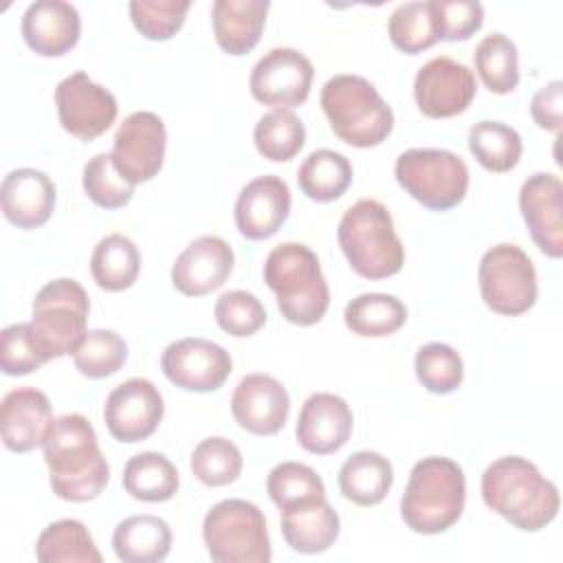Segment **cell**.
Returning a JSON list of instances; mask_svg holds the SVG:
<instances>
[{"label":"cell","instance_id":"4dcf8cb0","mask_svg":"<svg viewBox=\"0 0 563 563\" xmlns=\"http://www.w3.org/2000/svg\"><path fill=\"white\" fill-rule=\"evenodd\" d=\"M352 163L334 150L321 147L303 158L297 169L299 189L314 202H332L352 185Z\"/></svg>","mask_w":563,"mask_h":563},{"label":"cell","instance_id":"52a82bcc","mask_svg":"<svg viewBox=\"0 0 563 563\" xmlns=\"http://www.w3.org/2000/svg\"><path fill=\"white\" fill-rule=\"evenodd\" d=\"M90 301L73 277H59L40 288L31 306V330L46 361L75 354L88 334Z\"/></svg>","mask_w":563,"mask_h":563},{"label":"cell","instance_id":"f1b7e54d","mask_svg":"<svg viewBox=\"0 0 563 563\" xmlns=\"http://www.w3.org/2000/svg\"><path fill=\"white\" fill-rule=\"evenodd\" d=\"M123 488L130 497L147 504H161L178 493L180 479L172 460L158 451H143L132 455L121 475Z\"/></svg>","mask_w":563,"mask_h":563},{"label":"cell","instance_id":"ac0fdd59","mask_svg":"<svg viewBox=\"0 0 563 563\" xmlns=\"http://www.w3.org/2000/svg\"><path fill=\"white\" fill-rule=\"evenodd\" d=\"M235 422L253 435H275L288 420L290 396L271 374H246L231 396Z\"/></svg>","mask_w":563,"mask_h":563},{"label":"cell","instance_id":"60d3db41","mask_svg":"<svg viewBox=\"0 0 563 563\" xmlns=\"http://www.w3.org/2000/svg\"><path fill=\"white\" fill-rule=\"evenodd\" d=\"M416 376L431 394H451L464 380L462 356L446 343H427L416 352Z\"/></svg>","mask_w":563,"mask_h":563},{"label":"cell","instance_id":"4316f807","mask_svg":"<svg viewBox=\"0 0 563 563\" xmlns=\"http://www.w3.org/2000/svg\"><path fill=\"white\" fill-rule=\"evenodd\" d=\"M391 484V462L376 451H356L339 468V490L356 506L380 504Z\"/></svg>","mask_w":563,"mask_h":563},{"label":"cell","instance_id":"30bf717a","mask_svg":"<svg viewBox=\"0 0 563 563\" xmlns=\"http://www.w3.org/2000/svg\"><path fill=\"white\" fill-rule=\"evenodd\" d=\"M477 282L484 303L504 317L528 312L539 295L537 271L530 255L508 242L495 244L482 255Z\"/></svg>","mask_w":563,"mask_h":563},{"label":"cell","instance_id":"d4e9b609","mask_svg":"<svg viewBox=\"0 0 563 563\" xmlns=\"http://www.w3.org/2000/svg\"><path fill=\"white\" fill-rule=\"evenodd\" d=\"M268 0H216L211 22L218 46L229 55H246L262 37Z\"/></svg>","mask_w":563,"mask_h":563},{"label":"cell","instance_id":"7a4b0ae2","mask_svg":"<svg viewBox=\"0 0 563 563\" xmlns=\"http://www.w3.org/2000/svg\"><path fill=\"white\" fill-rule=\"evenodd\" d=\"M484 504L523 532H539L559 515L561 497L530 460L506 455L486 466L482 475Z\"/></svg>","mask_w":563,"mask_h":563},{"label":"cell","instance_id":"44dd1931","mask_svg":"<svg viewBox=\"0 0 563 563\" xmlns=\"http://www.w3.org/2000/svg\"><path fill=\"white\" fill-rule=\"evenodd\" d=\"M352 427L354 416L350 405L336 394L317 391L301 405L295 435L303 451L330 455L350 440Z\"/></svg>","mask_w":563,"mask_h":563},{"label":"cell","instance_id":"8fae6325","mask_svg":"<svg viewBox=\"0 0 563 563\" xmlns=\"http://www.w3.org/2000/svg\"><path fill=\"white\" fill-rule=\"evenodd\" d=\"M167 130L156 112L139 110L119 123L112 139V165L130 185L152 180L165 161Z\"/></svg>","mask_w":563,"mask_h":563},{"label":"cell","instance_id":"ffe728a7","mask_svg":"<svg viewBox=\"0 0 563 563\" xmlns=\"http://www.w3.org/2000/svg\"><path fill=\"white\" fill-rule=\"evenodd\" d=\"M233 249L220 235H200L187 244L172 266V284L187 297L218 290L233 273Z\"/></svg>","mask_w":563,"mask_h":563},{"label":"cell","instance_id":"d590c367","mask_svg":"<svg viewBox=\"0 0 563 563\" xmlns=\"http://www.w3.org/2000/svg\"><path fill=\"white\" fill-rule=\"evenodd\" d=\"M475 70L482 84L495 95H508L519 84V53L515 42L504 33L482 37L473 53Z\"/></svg>","mask_w":563,"mask_h":563},{"label":"cell","instance_id":"603a6c76","mask_svg":"<svg viewBox=\"0 0 563 563\" xmlns=\"http://www.w3.org/2000/svg\"><path fill=\"white\" fill-rule=\"evenodd\" d=\"M81 35L79 11L64 0L31 2L22 15V37L42 57H62Z\"/></svg>","mask_w":563,"mask_h":563},{"label":"cell","instance_id":"9a60e30c","mask_svg":"<svg viewBox=\"0 0 563 563\" xmlns=\"http://www.w3.org/2000/svg\"><path fill=\"white\" fill-rule=\"evenodd\" d=\"M161 369L169 383L187 391H216L231 376L229 352L200 336H187L169 343L161 354Z\"/></svg>","mask_w":563,"mask_h":563},{"label":"cell","instance_id":"5b68a950","mask_svg":"<svg viewBox=\"0 0 563 563\" xmlns=\"http://www.w3.org/2000/svg\"><path fill=\"white\" fill-rule=\"evenodd\" d=\"M336 240L352 271L365 279H387L405 264V246L396 235L391 213L374 198H361L345 209Z\"/></svg>","mask_w":563,"mask_h":563},{"label":"cell","instance_id":"83f0119b","mask_svg":"<svg viewBox=\"0 0 563 563\" xmlns=\"http://www.w3.org/2000/svg\"><path fill=\"white\" fill-rule=\"evenodd\" d=\"M341 519L328 499L282 512V534L299 554L325 552L339 537Z\"/></svg>","mask_w":563,"mask_h":563},{"label":"cell","instance_id":"5bb4252c","mask_svg":"<svg viewBox=\"0 0 563 563\" xmlns=\"http://www.w3.org/2000/svg\"><path fill=\"white\" fill-rule=\"evenodd\" d=\"M475 92L477 81L473 70L449 55H440L422 64L413 79L416 103L429 119L462 114L475 99Z\"/></svg>","mask_w":563,"mask_h":563},{"label":"cell","instance_id":"6da1fadb","mask_svg":"<svg viewBox=\"0 0 563 563\" xmlns=\"http://www.w3.org/2000/svg\"><path fill=\"white\" fill-rule=\"evenodd\" d=\"M42 449L48 484L59 499L84 504L99 497L108 486L110 466L86 416L66 413L55 418Z\"/></svg>","mask_w":563,"mask_h":563},{"label":"cell","instance_id":"7dc6e473","mask_svg":"<svg viewBox=\"0 0 563 563\" xmlns=\"http://www.w3.org/2000/svg\"><path fill=\"white\" fill-rule=\"evenodd\" d=\"M532 121L548 132H561L563 125V81L554 79L539 88L530 101Z\"/></svg>","mask_w":563,"mask_h":563},{"label":"cell","instance_id":"e0dca14e","mask_svg":"<svg viewBox=\"0 0 563 563\" xmlns=\"http://www.w3.org/2000/svg\"><path fill=\"white\" fill-rule=\"evenodd\" d=\"M519 211L532 242L548 257L563 255V183L556 174L537 172L519 189Z\"/></svg>","mask_w":563,"mask_h":563},{"label":"cell","instance_id":"836d02e7","mask_svg":"<svg viewBox=\"0 0 563 563\" xmlns=\"http://www.w3.org/2000/svg\"><path fill=\"white\" fill-rule=\"evenodd\" d=\"M35 556L42 563H101V552L95 545L92 534L77 519H59L48 523L37 537Z\"/></svg>","mask_w":563,"mask_h":563},{"label":"cell","instance_id":"d6986e66","mask_svg":"<svg viewBox=\"0 0 563 563\" xmlns=\"http://www.w3.org/2000/svg\"><path fill=\"white\" fill-rule=\"evenodd\" d=\"M290 187L275 174L246 183L235 200L233 218L242 238L266 240L275 235L290 213Z\"/></svg>","mask_w":563,"mask_h":563},{"label":"cell","instance_id":"f35d334b","mask_svg":"<svg viewBox=\"0 0 563 563\" xmlns=\"http://www.w3.org/2000/svg\"><path fill=\"white\" fill-rule=\"evenodd\" d=\"M391 44L407 53L418 55L438 42L431 2H402L394 9L387 22Z\"/></svg>","mask_w":563,"mask_h":563},{"label":"cell","instance_id":"2e32d148","mask_svg":"<svg viewBox=\"0 0 563 563\" xmlns=\"http://www.w3.org/2000/svg\"><path fill=\"white\" fill-rule=\"evenodd\" d=\"M165 402L158 387L147 378H128L117 385L103 405V422L119 442L147 440L161 424Z\"/></svg>","mask_w":563,"mask_h":563},{"label":"cell","instance_id":"74e56055","mask_svg":"<svg viewBox=\"0 0 563 563\" xmlns=\"http://www.w3.org/2000/svg\"><path fill=\"white\" fill-rule=\"evenodd\" d=\"M242 464L244 460L238 444L222 435L200 440L189 460L196 479L211 488L233 484L242 473Z\"/></svg>","mask_w":563,"mask_h":563},{"label":"cell","instance_id":"b9f144b4","mask_svg":"<svg viewBox=\"0 0 563 563\" xmlns=\"http://www.w3.org/2000/svg\"><path fill=\"white\" fill-rule=\"evenodd\" d=\"M189 7V0H132L128 11L134 29L143 37L165 42L180 31Z\"/></svg>","mask_w":563,"mask_h":563},{"label":"cell","instance_id":"8992f818","mask_svg":"<svg viewBox=\"0 0 563 563\" xmlns=\"http://www.w3.org/2000/svg\"><path fill=\"white\" fill-rule=\"evenodd\" d=\"M321 108L332 132L352 147L380 145L394 130V112L361 75H334L321 88Z\"/></svg>","mask_w":563,"mask_h":563},{"label":"cell","instance_id":"ab89813d","mask_svg":"<svg viewBox=\"0 0 563 563\" xmlns=\"http://www.w3.org/2000/svg\"><path fill=\"white\" fill-rule=\"evenodd\" d=\"M128 361V343L114 330H88L73 354L75 369L88 378H108Z\"/></svg>","mask_w":563,"mask_h":563},{"label":"cell","instance_id":"1f68e13d","mask_svg":"<svg viewBox=\"0 0 563 563\" xmlns=\"http://www.w3.org/2000/svg\"><path fill=\"white\" fill-rule=\"evenodd\" d=\"M347 330L358 336L380 339L398 332L407 321V306L387 292H363L343 312Z\"/></svg>","mask_w":563,"mask_h":563},{"label":"cell","instance_id":"7c38bea8","mask_svg":"<svg viewBox=\"0 0 563 563\" xmlns=\"http://www.w3.org/2000/svg\"><path fill=\"white\" fill-rule=\"evenodd\" d=\"M55 106L62 128L86 143L110 130L119 114L114 95L106 86L92 81L84 70H77L57 84Z\"/></svg>","mask_w":563,"mask_h":563},{"label":"cell","instance_id":"cb8c5ba5","mask_svg":"<svg viewBox=\"0 0 563 563\" xmlns=\"http://www.w3.org/2000/svg\"><path fill=\"white\" fill-rule=\"evenodd\" d=\"M55 198V183L35 167L9 172L0 187L2 213L18 229L42 227L53 216Z\"/></svg>","mask_w":563,"mask_h":563},{"label":"cell","instance_id":"ba28073f","mask_svg":"<svg viewBox=\"0 0 563 563\" xmlns=\"http://www.w3.org/2000/svg\"><path fill=\"white\" fill-rule=\"evenodd\" d=\"M202 539L216 563H268L273 559L264 512L246 499H222L205 515Z\"/></svg>","mask_w":563,"mask_h":563},{"label":"cell","instance_id":"ee69618b","mask_svg":"<svg viewBox=\"0 0 563 563\" xmlns=\"http://www.w3.org/2000/svg\"><path fill=\"white\" fill-rule=\"evenodd\" d=\"M216 323L231 336H253L266 323L262 301L249 290L222 292L213 308Z\"/></svg>","mask_w":563,"mask_h":563},{"label":"cell","instance_id":"3957f363","mask_svg":"<svg viewBox=\"0 0 563 563\" xmlns=\"http://www.w3.org/2000/svg\"><path fill=\"white\" fill-rule=\"evenodd\" d=\"M266 286L277 297L282 317L295 325H314L330 306V288L317 253L301 242H282L264 260Z\"/></svg>","mask_w":563,"mask_h":563},{"label":"cell","instance_id":"f6af8a7d","mask_svg":"<svg viewBox=\"0 0 563 563\" xmlns=\"http://www.w3.org/2000/svg\"><path fill=\"white\" fill-rule=\"evenodd\" d=\"M46 363L31 323L7 325L0 334V369L7 376H26Z\"/></svg>","mask_w":563,"mask_h":563},{"label":"cell","instance_id":"8d00e7d4","mask_svg":"<svg viewBox=\"0 0 563 563\" xmlns=\"http://www.w3.org/2000/svg\"><path fill=\"white\" fill-rule=\"evenodd\" d=\"M253 143L264 158L286 163L303 147L306 128L292 110H271L255 123Z\"/></svg>","mask_w":563,"mask_h":563},{"label":"cell","instance_id":"484cf974","mask_svg":"<svg viewBox=\"0 0 563 563\" xmlns=\"http://www.w3.org/2000/svg\"><path fill=\"white\" fill-rule=\"evenodd\" d=\"M112 548L123 563H158L172 550V530L154 515H132L117 523Z\"/></svg>","mask_w":563,"mask_h":563},{"label":"cell","instance_id":"e575fe53","mask_svg":"<svg viewBox=\"0 0 563 563\" xmlns=\"http://www.w3.org/2000/svg\"><path fill=\"white\" fill-rule=\"evenodd\" d=\"M266 493L279 512L303 508L325 499L323 479L301 462H282L266 477Z\"/></svg>","mask_w":563,"mask_h":563},{"label":"cell","instance_id":"9c48e42d","mask_svg":"<svg viewBox=\"0 0 563 563\" xmlns=\"http://www.w3.org/2000/svg\"><path fill=\"white\" fill-rule=\"evenodd\" d=\"M398 185L422 207L449 211L457 207L468 191V167L451 150L411 147L394 165Z\"/></svg>","mask_w":563,"mask_h":563},{"label":"cell","instance_id":"4fadbf2b","mask_svg":"<svg viewBox=\"0 0 563 563\" xmlns=\"http://www.w3.org/2000/svg\"><path fill=\"white\" fill-rule=\"evenodd\" d=\"M312 62L295 48H271L251 70L249 88L255 101L275 110L301 106L312 86Z\"/></svg>","mask_w":563,"mask_h":563},{"label":"cell","instance_id":"d6a6232c","mask_svg":"<svg viewBox=\"0 0 563 563\" xmlns=\"http://www.w3.org/2000/svg\"><path fill=\"white\" fill-rule=\"evenodd\" d=\"M468 150L486 172L506 174L519 165L523 143L519 132L501 121H477L468 130Z\"/></svg>","mask_w":563,"mask_h":563},{"label":"cell","instance_id":"7402d4cb","mask_svg":"<svg viewBox=\"0 0 563 563\" xmlns=\"http://www.w3.org/2000/svg\"><path fill=\"white\" fill-rule=\"evenodd\" d=\"M51 400L35 387L11 389L0 407L2 444L13 453H29L44 444L53 427Z\"/></svg>","mask_w":563,"mask_h":563},{"label":"cell","instance_id":"277c9868","mask_svg":"<svg viewBox=\"0 0 563 563\" xmlns=\"http://www.w3.org/2000/svg\"><path fill=\"white\" fill-rule=\"evenodd\" d=\"M466 477L457 462L429 455L413 464L400 499L405 526L418 534H440L464 512Z\"/></svg>","mask_w":563,"mask_h":563},{"label":"cell","instance_id":"bcb514c9","mask_svg":"<svg viewBox=\"0 0 563 563\" xmlns=\"http://www.w3.org/2000/svg\"><path fill=\"white\" fill-rule=\"evenodd\" d=\"M438 40L464 42L484 24V7L475 0H429Z\"/></svg>","mask_w":563,"mask_h":563},{"label":"cell","instance_id":"7bdbcfd3","mask_svg":"<svg viewBox=\"0 0 563 563\" xmlns=\"http://www.w3.org/2000/svg\"><path fill=\"white\" fill-rule=\"evenodd\" d=\"M84 191L101 209H121L132 200L134 185L119 176L110 154H95L84 165Z\"/></svg>","mask_w":563,"mask_h":563},{"label":"cell","instance_id":"f546056e","mask_svg":"<svg viewBox=\"0 0 563 563\" xmlns=\"http://www.w3.org/2000/svg\"><path fill=\"white\" fill-rule=\"evenodd\" d=\"M141 271V253L123 233L101 238L90 255V275L99 288L121 292L134 286Z\"/></svg>","mask_w":563,"mask_h":563}]
</instances>
